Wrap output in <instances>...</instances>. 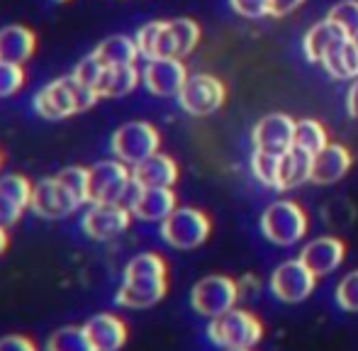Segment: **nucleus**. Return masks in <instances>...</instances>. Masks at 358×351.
Listing matches in <instances>:
<instances>
[{"label":"nucleus","instance_id":"nucleus-1","mask_svg":"<svg viewBox=\"0 0 358 351\" xmlns=\"http://www.w3.org/2000/svg\"><path fill=\"white\" fill-rule=\"evenodd\" d=\"M85 203H88V169L69 166L34 185L29 210L42 220H64Z\"/></svg>","mask_w":358,"mask_h":351},{"label":"nucleus","instance_id":"nucleus-2","mask_svg":"<svg viewBox=\"0 0 358 351\" xmlns=\"http://www.w3.org/2000/svg\"><path fill=\"white\" fill-rule=\"evenodd\" d=\"M200 37H203V29L195 20L176 17L142 24L134 34V42L146 62H154V59H180L183 62L198 49Z\"/></svg>","mask_w":358,"mask_h":351},{"label":"nucleus","instance_id":"nucleus-3","mask_svg":"<svg viewBox=\"0 0 358 351\" xmlns=\"http://www.w3.org/2000/svg\"><path fill=\"white\" fill-rule=\"evenodd\" d=\"M169 288V266L159 254H139L124 266L122 285L117 290V305L129 310H146L156 305Z\"/></svg>","mask_w":358,"mask_h":351},{"label":"nucleus","instance_id":"nucleus-4","mask_svg":"<svg viewBox=\"0 0 358 351\" xmlns=\"http://www.w3.org/2000/svg\"><path fill=\"white\" fill-rule=\"evenodd\" d=\"M98 100L100 98L95 95V90L85 88L71 73V76H62V78H57V81L39 88L32 105L39 117L66 120L78 113H85V110L93 108Z\"/></svg>","mask_w":358,"mask_h":351},{"label":"nucleus","instance_id":"nucleus-5","mask_svg":"<svg viewBox=\"0 0 358 351\" xmlns=\"http://www.w3.org/2000/svg\"><path fill=\"white\" fill-rule=\"evenodd\" d=\"M310 220L295 200H275L261 215V232L278 247H292L307 234Z\"/></svg>","mask_w":358,"mask_h":351},{"label":"nucleus","instance_id":"nucleus-6","mask_svg":"<svg viewBox=\"0 0 358 351\" xmlns=\"http://www.w3.org/2000/svg\"><path fill=\"white\" fill-rule=\"evenodd\" d=\"M134 188L132 166L122 164L120 159L98 162L88 169V203L90 205H113L122 203Z\"/></svg>","mask_w":358,"mask_h":351},{"label":"nucleus","instance_id":"nucleus-7","mask_svg":"<svg viewBox=\"0 0 358 351\" xmlns=\"http://www.w3.org/2000/svg\"><path fill=\"white\" fill-rule=\"evenodd\" d=\"M213 232V222L203 210L195 208H176L169 217L161 222V237L169 247L190 252L208 242Z\"/></svg>","mask_w":358,"mask_h":351},{"label":"nucleus","instance_id":"nucleus-8","mask_svg":"<svg viewBox=\"0 0 358 351\" xmlns=\"http://www.w3.org/2000/svg\"><path fill=\"white\" fill-rule=\"evenodd\" d=\"M208 337L222 349H251L261 342L264 327L251 313L231 308L229 313L213 317L208 327Z\"/></svg>","mask_w":358,"mask_h":351},{"label":"nucleus","instance_id":"nucleus-9","mask_svg":"<svg viewBox=\"0 0 358 351\" xmlns=\"http://www.w3.org/2000/svg\"><path fill=\"white\" fill-rule=\"evenodd\" d=\"M161 147V134L151 122H142L134 120L127 122L113 134L110 139V149H113L115 159H120L127 166H137V164L146 162L149 157L159 154Z\"/></svg>","mask_w":358,"mask_h":351},{"label":"nucleus","instance_id":"nucleus-10","mask_svg":"<svg viewBox=\"0 0 358 351\" xmlns=\"http://www.w3.org/2000/svg\"><path fill=\"white\" fill-rule=\"evenodd\" d=\"M227 83L215 73H190L178 93V105L190 117H210L227 103Z\"/></svg>","mask_w":358,"mask_h":351},{"label":"nucleus","instance_id":"nucleus-11","mask_svg":"<svg viewBox=\"0 0 358 351\" xmlns=\"http://www.w3.org/2000/svg\"><path fill=\"white\" fill-rule=\"evenodd\" d=\"M239 298V283L229 275H208L198 280L190 293V305L195 313L205 317H220L222 313H229Z\"/></svg>","mask_w":358,"mask_h":351},{"label":"nucleus","instance_id":"nucleus-12","mask_svg":"<svg viewBox=\"0 0 358 351\" xmlns=\"http://www.w3.org/2000/svg\"><path fill=\"white\" fill-rule=\"evenodd\" d=\"M132 210L129 205L113 203V205H90L88 213L80 220V229L85 237H90L93 242H108L115 239L129 227L132 222Z\"/></svg>","mask_w":358,"mask_h":351},{"label":"nucleus","instance_id":"nucleus-13","mask_svg":"<svg viewBox=\"0 0 358 351\" xmlns=\"http://www.w3.org/2000/svg\"><path fill=\"white\" fill-rule=\"evenodd\" d=\"M317 283V275L307 268L300 259L280 264L271 275V290L283 303H302L312 295Z\"/></svg>","mask_w":358,"mask_h":351},{"label":"nucleus","instance_id":"nucleus-14","mask_svg":"<svg viewBox=\"0 0 358 351\" xmlns=\"http://www.w3.org/2000/svg\"><path fill=\"white\" fill-rule=\"evenodd\" d=\"M188 76V69L180 59H154V62H146L142 83L156 98H178Z\"/></svg>","mask_w":358,"mask_h":351},{"label":"nucleus","instance_id":"nucleus-15","mask_svg":"<svg viewBox=\"0 0 358 351\" xmlns=\"http://www.w3.org/2000/svg\"><path fill=\"white\" fill-rule=\"evenodd\" d=\"M292 137H295V117L285 113L266 115L251 129L254 149L268 154H285L287 149H292Z\"/></svg>","mask_w":358,"mask_h":351},{"label":"nucleus","instance_id":"nucleus-16","mask_svg":"<svg viewBox=\"0 0 358 351\" xmlns=\"http://www.w3.org/2000/svg\"><path fill=\"white\" fill-rule=\"evenodd\" d=\"M32 190L27 176L10 173L0 178V227L10 229L32 205Z\"/></svg>","mask_w":358,"mask_h":351},{"label":"nucleus","instance_id":"nucleus-17","mask_svg":"<svg viewBox=\"0 0 358 351\" xmlns=\"http://www.w3.org/2000/svg\"><path fill=\"white\" fill-rule=\"evenodd\" d=\"M178 208L173 188H134L129 210L142 222H164Z\"/></svg>","mask_w":358,"mask_h":351},{"label":"nucleus","instance_id":"nucleus-18","mask_svg":"<svg viewBox=\"0 0 358 351\" xmlns=\"http://www.w3.org/2000/svg\"><path fill=\"white\" fill-rule=\"evenodd\" d=\"M354 166V157L344 144L329 142L322 152L312 157V183L317 185H331L341 180Z\"/></svg>","mask_w":358,"mask_h":351},{"label":"nucleus","instance_id":"nucleus-19","mask_svg":"<svg viewBox=\"0 0 358 351\" xmlns=\"http://www.w3.org/2000/svg\"><path fill=\"white\" fill-rule=\"evenodd\" d=\"M346 257V244L339 237H317L300 252V262L315 275H327L336 271Z\"/></svg>","mask_w":358,"mask_h":351},{"label":"nucleus","instance_id":"nucleus-20","mask_svg":"<svg viewBox=\"0 0 358 351\" xmlns=\"http://www.w3.org/2000/svg\"><path fill=\"white\" fill-rule=\"evenodd\" d=\"M83 329L95 351H120L127 344V324L113 313L93 315Z\"/></svg>","mask_w":358,"mask_h":351},{"label":"nucleus","instance_id":"nucleus-21","mask_svg":"<svg viewBox=\"0 0 358 351\" xmlns=\"http://www.w3.org/2000/svg\"><path fill=\"white\" fill-rule=\"evenodd\" d=\"M134 188H173L178 180V164L166 154H154L132 169Z\"/></svg>","mask_w":358,"mask_h":351},{"label":"nucleus","instance_id":"nucleus-22","mask_svg":"<svg viewBox=\"0 0 358 351\" xmlns=\"http://www.w3.org/2000/svg\"><path fill=\"white\" fill-rule=\"evenodd\" d=\"M346 37H349V34H344L334 22H329V20L324 17V20H320V22H315L302 34V54H305V59L310 64H322L327 54Z\"/></svg>","mask_w":358,"mask_h":351},{"label":"nucleus","instance_id":"nucleus-23","mask_svg":"<svg viewBox=\"0 0 358 351\" xmlns=\"http://www.w3.org/2000/svg\"><path fill=\"white\" fill-rule=\"evenodd\" d=\"M37 49V37L24 24H8L0 29V62L5 64H27Z\"/></svg>","mask_w":358,"mask_h":351},{"label":"nucleus","instance_id":"nucleus-24","mask_svg":"<svg viewBox=\"0 0 358 351\" xmlns=\"http://www.w3.org/2000/svg\"><path fill=\"white\" fill-rule=\"evenodd\" d=\"M327 71V76L334 81H354L358 78V34L356 37H346L331 49L320 64Z\"/></svg>","mask_w":358,"mask_h":351},{"label":"nucleus","instance_id":"nucleus-25","mask_svg":"<svg viewBox=\"0 0 358 351\" xmlns=\"http://www.w3.org/2000/svg\"><path fill=\"white\" fill-rule=\"evenodd\" d=\"M142 81V71L134 66H105L103 76H100L95 93L98 98H122V95L132 93Z\"/></svg>","mask_w":358,"mask_h":351},{"label":"nucleus","instance_id":"nucleus-26","mask_svg":"<svg viewBox=\"0 0 358 351\" xmlns=\"http://www.w3.org/2000/svg\"><path fill=\"white\" fill-rule=\"evenodd\" d=\"M312 178V154L302 152V149L292 147L287 149L280 159V173H278V185L275 190H292L297 185L307 183Z\"/></svg>","mask_w":358,"mask_h":351},{"label":"nucleus","instance_id":"nucleus-27","mask_svg":"<svg viewBox=\"0 0 358 351\" xmlns=\"http://www.w3.org/2000/svg\"><path fill=\"white\" fill-rule=\"evenodd\" d=\"M95 57L105 64V66H134L139 54V47L132 37H124V34H115L108 37L95 47Z\"/></svg>","mask_w":358,"mask_h":351},{"label":"nucleus","instance_id":"nucleus-28","mask_svg":"<svg viewBox=\"0 0 358 351\" xmlns=\"http://www.w3.org/2000/svg\"><path fill=\"white\" fill-rule=\"evenodd\" d=\"M329 144V132L327 127L315 117H302L295 120V137H292V147L302 149V152L312 154L315 157L317 152Z\"/></svg>","mask_w":358,"mask_h":351},{"label":"nucleus","instance_id":"nucleus-29","mask_svg":"<svg viewBox=\"0 0 358 351\" xmlns=\"http://www.w3.org/2000/svg\"><path fill=\"white\" fill-rule=\"evenodd\" d=\"M44 351H95L83 327H62L47 339Z\"/></svg>","mask_w":358,"mask_h":351},{"label":"nucleus","instance_id":"nucleus-30","mask_svg":"<svg viewBox=\"0 0 358 351\" xmlns=\"http://www.w3.org/2000/svg\"><path fill=\"white\" fill-rule=\"evenodd\" d=\"M280 159L283 154H268L254 149L251 154V173L259 183H264L266 188H273L278 185V173H280Z\"/></svg>","mask_w":358,"mask_h":351},{"label":"nucleus","instance_id":"nucleus-31","mask_svg":"<svg viewBox=\"0 0 358 351\" xmlns=\"http://www.w3.org/2000/svg\"><path fill=\"white\" fill-rule=\"evenodd\" d=\"M327 20L334 22L344 34L356 37L358 34V0H339V3H334L329 8V13H327Z\"/></svg>","mask_w":358,"mask_h":351},{"label":"nucleus","instance_id":"nucleus-32","mask_svg":"<svg viewBox=\"0 0 358 351\" xmlns=\"http://www.w3.org/2000/svg\"><path fill=\"white\" fill-rule=\"evenodd\" d=\"M27 73L20 64H5L0 62V98H10L17 90H22Z\"/></svg>","mask_w":358,"mask_h":351},{"label":"nucleus","instance_id":"nucleus-33","mask_svg":"<svg viewBox=\"0 0 358 351\" xmlns=\"http://www.w3.org/2000/svg\"><path fill=\"white\" fill-rule=\"evenodd\" d=\"M336 303L346 313H358V271H351L336 285Z\"/></svg>","mask_w":358,"mask_h":351},{"label":"nucleus","instance_id":"nucleus-34","mask_svg":"<svg viewBox=\"0 0 358 351\" xmlns=\"http://www.w3.org/2000/svg\"><path fill=\"white\" fill-rule=\"evenodd\" d=\"M103 71H105V64L100 62L95 54H88V57H85L83 62H78V66L73 69V76L78 78V81L83 83L85 88L95 90V86H98V81H100V76H103ZM95 95H98V93H95Z\"/></svg>","mask_w":358,"mask_h":351},{"label":"nucleus","instance_id":"nucleus-35","mask_svg":"<svg viewBox=\"0 0 358 351\" xmlns=\"http://www.w3.org/2000/svg\"><path fill=\"white\" fill-rule=\"evenodd\" d=\"M231 10L244 20H264L271 17L273 0H229Z\"/></svg>","mask_w":358,"mask_h":351},{"label":"nucleus","instance_id":"nucleus-36","mask_svg":"<svg viewBox=\"0 0 358 351\" xmlns=\"http://www.w3.org/2000/svg\"><path fill=\"white\" fill-rule=\"evenodd\" d=\"M0 351H39L32 339L22 337V334H8L0 339Z\"/></svg>","mask_w":358,"mask_h":351},{"label":"nucleus","instance_id":"nucleus-37","mask_svg":"<svg viewBox=\"0 0 358 351\" xmlns=\"http://www.w3.org/2000/svg\"><path fill=\"white\" fill-rule=\"evenodd\" d=\"M305 5V0H273V5H271V17L275 20H283L287 15H292L297 8H302Z\"/></svg>","mask_w":358,"mask_h":351},{"label":"nucleus","instance_id":"nucleus-38","mask_svg":"<svg viewBox=\"0 0 358 351\" xmlns=\"http://www.w3.org/2000/svg\"><path fill=\"white\" fill-rule=\"evenodd\" d=\"M346 113L349 117H358V78L349 81V90H346Z\"/></svg>","mask_w":358,"mask_h":351},{"label":"nucleus","instance_id":"nucleus-39","mask_svg":"<svg viewBox=\"0 0 358 351\" xmlns=\"http://www.w3.org/2000/svg\"><path fill=\"white\" fill-rule=\"evenodd\" d=\"M8 244H10V237H8V229L0 227V257L8 252Z\"/></svg>","mask_w":358,"mask_h":351},{"label":"nucleus","instance_id":"nucleus-40","mask_svg":"<svg viewBox=\"0 0 358 351\" xmlns=\"http://www.w3.org/2000/svg\"><path fill=\"white\" fill-rule=\"evenodd\" d=\"M227 351H251V349H227Z\"/></svg>","mask_w":358,"mask_h":351},{"label":"nucleus","instance_id":"nucleus-41","mask_svg":"<svg viewBox=\"0 0 358 351\" xmlns=\"http://www.w3.org/2000/svg\"><path fill=\"white\" fill-rule=\"evenodd\" d=\"M0 169H3V157H0Z\"/></svg>","mask_w":358,"mask_h":351},{"label":"nucleus","instance_id":"nucleus-42","mask_svg":"<svg viewBox=\"0 0 358 351\" xmlns=\"http://www.w3.org/2000/svg\"><path fill=\"white\" fill-rule=\"evenodd\" d=\"M57 3H66V0H57Z\"/></svg>","mask_w":358,"mask_h":351}]
</instances>
